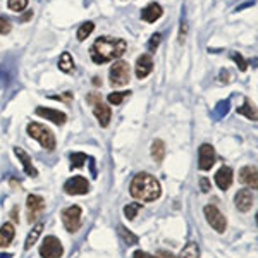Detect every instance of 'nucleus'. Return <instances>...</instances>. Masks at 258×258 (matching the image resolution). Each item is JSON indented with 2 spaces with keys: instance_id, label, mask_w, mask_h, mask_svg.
<instances>
[{
  "instance_id": "nucleus-32",
  "label": "nucleus",
  "mask_w": 258,
  "mask_h": 258,
  "mask_svg": "<svg viewBox=\"0 0 258 258\" xmlns=\"http://www.w3.org/2000/svg\"><path fill=\"white\" fill-rule=\"evenodd\" d=\"M160 40H162L160 33H155V35L152 36V40L148 41V50H150V52H155L157 47H159V43H160Z\"/></svg>"
},
{
  "instance_id": "nucleus-38",
  "label": "nucleus",
  "mask_w": 258,
  "mask_h": 258,
  "mask_svg": "<svg viewBox=\"0 0 258 258\" xmlns=\"http://www.w3.org/2000/svg\"><path fill=\"white\" fill-rule=\"evenodd\" d=\"M71 97H73V93H69V91H68V93L62 95V97H52V98H53V100H69Z\"/></svg>"
},
{
  "instance_id": "nucleus-8",
  "label": "nucleus",
  "mask_w": 258,
  "mask_h": 258,
  "mask_svg": "<svg viewBox=\"0 0 258 258\" xmlns=\"http://www.w3.org/2000/svg\"><path fill=\"white\" fill-rule=\"evenodd\" d=\"M203 212H205L207 222H209L210 226L219 232V234H222V232L226 231V227H227V220L222 215V212H220L215 205H207Z\"/></svg>"
},
{
  "instance_id": "nucleus-11",
  "label": "nucleus",
  "mask_w": 258,
  "mask_h": 258,
  "mask_svg": "<svg viewBox=\"0 0 258 258\" xmlns=\"http://www.w3.org/2000/svg\"><path fill=\"white\" fill-rule=\"evenodd\" d=\"M26 209H28V222H35L38 215L45 210V200L40 195H28L26 198Z\"/></svg>"
},
{
  "instance_id": "nucleus-40",
  "label": "nucleus",
  "mask_w": 258,
  "mask_h": 258,
  "mask_svg": "<svg viewBox=\"0 0 258 258\" xmlns=\"http://www.w3.org/2000/svg\"><path fill=\"white\" fill-rule=\"evenodd\" d=\"M93 83L95 85H102V81H98V78H93Z\"/></svg>"
},
{
  "instance_id": "nucleus-3",
  "label": "nucleus",
  "mask_w": 258,
  "mask_h": 258,
  "mask_svg": "<svg viewBox=\"0 0 258 258\" xmlns=\"http://www.w3.org/2000/svg\"><path fill=\"white\" fill-rule=\"evenodd\" d=\"M26 131L33 140L38 141V143L41 145V148L48 150V152H53V150H55V145H57L55 136H53V133L50 131L48 127H45L43 124L30 122L26 127Z\"/></svg>"
},
{
  "instance_id": "nucleus-12",
  "label": "nucleus",
  "mask_w": 258,
  "mask_h": 258,
  "mask_svg": "<svg viewBox=\"0 0 258 258\" xmlns=\"http://www.w3.org/2000/svg\"><path fill=\"white\" fill-rule=\"evenodd\" d=\"M234 203L239 212H248L255 203V195L251 193V189H239L234 197Z\"/></svg>"
},
{
  "instance_id": "nucleus-35",
  "label": "nucleus",
  "mask_w": 258,
  "mask_h": 258,
  "mask_svg": "<svg viewBox=\"0 0 258 258\" xmlns=\"http://www.w3.org/2000/svg\"><path fill=\"white\" fill-rule=\"evenodd\" d=\"M133 258H159V256H153V255H150V253H147V251H141V249H138V251H135Z\"/></svg>"
},
{
  "instance_id": "nucleus-34",
  "label": "nucleus",
  "mask_w": 258,
  "mask_h": 258,
  "mask_svg": "<svg viewBox=\"0 0 258 258\" xmlns=\"http://www.w3.org/2000/svg\"><path fill=\"white\" fill-rule=\"evenodd\" d=\"M231 57L239 64V69H241V71H246V62L243 60V57H241L239 53H231Z\"/></svg>"
},
{
  "instance_id": "nucleus-27",
  "label": "nucleus",
  "mask_w": 258,
  "mask_h": 258,
  "mask_svg": "<svg viewBox=\"0 0 258 258\" xmlns=\"http://www.w3.org/2000/svg\"><path fill=\"white\" fill-rule=\"evenodd\" d=\"M86 160H88L86 153H80V152L71 153V169H81Z\"/></svg>"
},
{
  "instance_id": "nucleus-31",
  "label": "nucleus",
  "mask_w": 258,
  "mask_h": 258,
  "mask_svg": "<svg viewBox=\"0 0 258 258\" xmlns=\"http://www.w3.org/2000/svg\"><path fill=\"white\" fill-rule=\"evenodd\" d=\"M12 24L11 21L7 18H4V16H0V35H7V33L11 31Z\"/></svg>"
},
{
  "instance_id": "nucleus-24",
  "label": "nucleus",
  "mask_w": 258,
  "mask_h": 258,
  "mask_svg": "<svg viewBox=\"0 0 258 258\" xmlns=\"http://www.w3.org/2000/svg\"><path fill=\"white\" fill-rule=\"evenodd\" d=\"M238 114L241 115H246V117L249 120H256V109H255V105H253L249 100H244V103H243V107H239L238 109Z\"/></svg>"
},
{
  "instance_id": "nucleus-33",
  "label": "nucleus",
  "mask_w": 258,
  "mask_h": 258,
  "mask_svg": "<svg viewBox=\"0 0 258 258\" xmlns=\"http://www.w3.org/2000/svg\"><path fill=\"white\" fill-rule=\"evenodd\" d=\"M200 189H202L203 193H209L212 189V182L209 177H200Z\"/></svg>"
},
{
  "instance_id": "nucleus-23",
  "label": "nucleus",
  "mask_w": 258,
  "mask_h": 258,
  "mask_svg": "<svg viewBox=\"0 0 258 258\" xmlns=\"http://www.w3.org/2000/svg\"><path fill=\"white\" fill-rule=\"evenodd\" d=\"M59 69L64 71V73H71V71H74V59L69 52H62V55L59 59Z\"/></svg>"
},
{
  "instance_id": "nucleus-26",
  "label": "nucleus",
  "mask_w": 258,
  "mask_h": 258,
  "mask_svg": "<svg viewBox=\"0 0 258 258\" xmlns=\"http://www.w3.org/2000/svg\"><path fill=\"white\" fill-rule=\"evenodd\" d=\"M129 97H131V91H115V93H110L107 100H109V103H112V105H120Z\"/></svg>"
},
{
  "instance_id": "nucleus-13",
  "label": "nucleus",
  "mask_w": 258,
  "mask_h": 258,
  "mask_svg": "<svg viewBox=\"0 0 258 258\" xmlns=\"http://www.w3.org/2000/svg\"><path fill=\"white\" fill-rule=\"evenodd\" d=\"M36 115L57 124V126H62V124H66V120H68V115H66L64 112L55 110V109H47V107H38V109H36Z\"/></svg>"
},
{
  "instance_id": "nucleus-4",
  "label": "nucleus",
  "mask_w": 258,
  "mask_h": 258,
  "mask_svg": "<svg viewBox=\"0 0 258 258\" xmlns=\"http://www.w3.org/2000/svg\"><path fill=\"white\" fill-rule=\"evenodd\" d=\"M86 102L90 103L91 107H93V114L95 117L98 119L100 126L102 127H107L112 119V109L107 103L102 102V97H100V93H90L88 97H86Z\"/></svg>"
},
{
  "instance_id": "nucleus-37",
  "label": "nucleus",
  "mask_w": 258,
  "mask_h": 258,
  "mask_svg": "<svg viewBox=\"0 0 258 258\" xmlns=\"http://www.w3.org/2000/svg\"><path fill=\"white\" fill-rule=\"evenodd\" d=\"M11 219L14 220V222H18V207H14V209H12V212H11Z\"/></svg>"
},
{
  "instance_id": "nucleus-1",
  "label": "nucleus",
  "mask_w": 258,
  "mask_h": 258,
  "mask_svg": "<svg viewBox=\"0 0 258 258\" xmlns=\"http://www.w3.org/2000/svg\"><path fill=\"white\" fill-rule=\"evenodd\" d=\"M127 43L122 38H112V36H102L91 45L90 55L91 60L95 64H105L114 59L122 57V53L126 52Z\"/></svg>"
},
{
  "instance_id": "nucleus-2",
  "label": "nucleus",
  "mask_w": 258,
  "mask_h": 258,
  "mask_svg": "<svg viewBox=\"0 0 258 258\" xmlns=\"http://www.w3.org/2000/svg\"><path fill=\"white\" fill-rule=\"evenodd\" d=\"M129 193H131L133 198L140 200V202L150 203L160 198L162 188H160V182L152 174L140 172L133 177L131 184H129Z\"/></svg>"
},
{
  "instance_id": "nucleus-22",
  "label": "nucleus",
  "mask_w": 258,
  "mask_h": 258,
  "mask_svg": "<svg viewBox=\"0 0 258 258\" xmlns=\"http://www.w3.org/2000/svg\"><path fill=\"white\" fill-rule=\"evenodd\" d=\"M152 157H153V160L155 162H160L164 160V157H165V143L162 140H155L152 143Z\"/></svg>"
},
{
  "instance_id": "nucleus-7",
  "label": "nucleus",
  "mask_w": 258,
  "mask_h": 258,
  "mask_svg": "<svg viewBox=\"0 0 258 258\" xmlns=\"http://www.w3.org/2000/svg\"><path fill=\"white\" fill-rule=\"evenodd\" d=\"M40 255H41V258H60L64 255L62 243L55 238V236H47L40 246Z\"/></svg>"
},
{
  "instance_id": "nucleus-25",
  "label": "nucleus",
  "mask_w": 258,
  "mask_h": 258,
  "mask_svg": "<svg viewBox=\"0 0 258 258\" xmlns=\"http://www.w3.org/2000/svg\"><path fill=\"white\" fill-rule=\"evenodd\" d=\"M179 258H200V246L197 243H188L184 248H182L181 255H179Z\"/></svg>"
},
{
  "instance_id": "nucleus-21",
  "label": "nucleus",
  "mask_w": 258,
  "mask_h": 258,
  "mask_svg": "<svg viewBox=\"0 0 258 258\" xmlns=\"http://www.w3.org/2000/svg\"><path fill=\"white\" fill-rule=\"evenodd\" d=\"M41 231H43V222H38L35 227L31 229V232L28 234V238H26V243H24V249H31L33 244L38 241L40 238V234H41Z\"/></svg>"
},
{
  "instance_id": "nucleus-19",
  "label": "nucleus",
  "mask_w": 258,
  "mask_h": 258,
  "mask_svg": "<svg viewBox=\"0 0 258 258\" xmlns=\"http://www.w3.org/2000/svg\"><path fill=\"white\" fill-rule=\"evenodd\" d=\"M16 236V231H14V226L11 222H6L2 227H0V248H7L9 244L12 243Z\"/></svg>"
},
{
  "instance_id": "nucleus-18",
  "label": "nucleus",
  "mask_w": 258,
  "mask_h": 258,
  "mask_svg": "<svg viewBox=\"0 0 258 258\" xmlns=\"http://www.w3.org/2000/svg\"><path fill=\"white\" fill-rule=\"evenodd\" d=\"M162 14H164V11H162L160 4L152 2V4H148L143 11H141V19L147 21V23H155L157 19H160Z\"/></svg>"
},
{
  "instance_id": "nucleus-5",
  "label": "nucleus",
  "mask_w": 258,
  "mask_h": 258,
  "mask_svg": "<svg viewBox=\"0 0 258 258\" xmlns=\"http://www.w3.org/2000/svg\"><path fill=\"white\" fill-rule=\"evenodd\" d=\"M109 76H110L112 86H124V85H127L129 78H131V68H129L127 62L117 60L110 66Z\"/></svg>"
},
{
  "instance_id": "nucleus-17",
  "label": "nucleus",
  "mask_w": 258,
  "mask_h": 258,
  "mask_svg": "<svg viewBox=\"0 0 258 258\" xmlns=\"http://www.w3.org/2000/svg\"><path fill=\"white\" fill-rule=\"evenodd\" d=\"M239 181L243 184L249 186V188L256 189L258 188V177H256V167L255 165H246L239 170Z\"/></svg>"
},
{
  "instance_id": "nucleus-6",
  "label": "nucleus",
  "mask_w": 258,
  "mask_h": 258,
  "mask_svg": "<svg viewBox=\"0 0 258 258\" xmlns=\"http://www.w3.org/2000/svg\"><path fill=\"white\" fill-rule=\"evenodd\" d=\"M62 224H64L66 231L68 232H76L81 227V217H83V210L78 205H71L68 209L62 210L60 214Z\"/></svg>"
},
{
  "instance_id": "nucleus-28",
  "label": "nucleus",
  "mask_w": 258,
  "mask_h": 258,
  "mask_svg": "<svg viewBox=\"0 0 258 258\" xmlns=\"http://www.w3.org/2000/svg\"><path fill=\"white\" fill-rule=\"evenodd\" d=\"M95 30V24L91 23V21H88V23H85V24H81V28L78 30V40L83 41V40H86L88 36L93 33Z\"/></svg>"
},
{
  "instance_id": "nucleus-16",
  "label": "nucleus",
  "mask_w": 258,
  "mask_h": 258,
  "mask_svg": "<svg viewBox=\"0 0 258 258\" xmlns=\"http://www.w3.org/2000/svg\"><path fill=\"white\" fill-rule=\"evenodd\" d=\"M14 153L18 155V159L21 160V164H23V169H24V172H26V176H30V177H36V176H38V170H36V167L33 165L31 157L28 155V153L24 152L23 148L16 147Z\"/></svg>"
},
{
  "instance_id": "nucleus-20",
  "label": "nucleus",
  "mask_w": 258,
  "mask_h": 258,
  "mask_svg": "<svg viewBox=\"0 0 258 258\" xmlns=\"http://www.w3.org/2000/svg\"><path fill=\"white\" fill-rule=\"evenodd\" d=\"M117 232H119V236L124 239V243H126L127 246H135V244H138V236L133 234L129 229H126L122 226V224H119V226H117Z\"/></svg>"
},
{
  "instance_id": "nucleus-9",
  "label": "nucleus",
  "mask_w": 258,
  "mask_h": 258,
  "mask_svg": "<svg viewBox=\"0 0 258 258\" xmlns=\"http://www.w3.org/2000/svg\"><path fill=\"white\" fill-rule=\"evenodd\" d=\"M215 159H217V155H215V150L212 145L203 143L202 147L198 148V169L200 170H210L214 167Z\"/></svg>"
},
{
  "instance_id": "nucleus-36",
  "label": "nucleus",
  "mask_w": 258,
  "mask_h": 258,
  "mask_svg": "<svg viewBox=\"0 0 258 258\" xmlns=\"http://www.w3.org/2000/svg\"><path fill=\"white\" fill-rule=\"evenodd\" d=\"M157 256H159V258H176L170 251H164V249H162V251H159V255H157Z\"/></svg>"
},
{
  "instance_id": "nucleus-14",
  "label": "nucleus",
  "mask_w": 258,
  "mask_h": 258,
  "mask_svg": "<svg viewBox=\"0 0 258 258\" xmlns=\"http://www.w3.org/2000/svg\"><path fill=\"white\" fill-rule=\"evenodd\" d=\"M152 71H153L152 55H150V53L140 55L138 60H136V78H138V80H145Z\"/></svg>"
},
{
  "instance_id": "nucleus-39",
  "label": "nucleus",
  "mask_w": 258,
  "mask_h": 258,
  "mask_svg": "<svg viewBox=\"0 0 258 258\" xmlns=\"http://www.w3.org/2000/svg\"><path fill=\"white\" fill-rule=\"evenodd\" d=\"M31 16H33V12L30 11V12H28V14H26V16H23V21H26V19H30V18H31Z\"/></svg>"
},
{
  "instance_id": "nucleus-29",
  "label": "nucleus",
  "mask_w": 258,
  "mask_h": 258,
  "mask_svg": "<svg viewBox=\"0 0 258 258\" xmlns=\"http://www.w3.org/2000/svg\"><path fill=\"white\" fill-rule=\"evenodd\" d=\"M141 210V203H127L124 207V215L127 217V220H133L138 215V212Z\"/></svg>"
},
{
  "instance_id": "nucleus-15",
  "label": "nucleus",
  "mask_w": 258,
  "mask_h": 258,
  "mask_svg": "<svg viewBox=\"0 0 258 258\" xmlns=\"http://www.w3.org/2000/svg\"><path fill=\"white\" fill-rule=\"evenodd\" d=\"M232 179H234V172H232V169L224 165V167H220L217 170V174H215V184H217L222 191H226V189L231 188Z\"/></svg>"
},
{
  "instance_id": "nucleus-10",
  "label": "nucleus",
  "mask_w": 258,
  "mask_h": 258,
  "mask_svg": "<svg viewBox=\"0 0 258 258\" xmlns=\"http://www.w3.org/2000/svg\"><path fill=\"white\" fill-rule=\"evenodd\" d=\"M64 191L68 195H86L90 191V182L83 176H73L64 182Z\"/></svg>"
},
{
  "instance_id": "nucleus-30",
  "label": "nucleus",
  "mask_w": 258,
  "mask_h": 258,
  "mask_svg": "<svg viewBox=\"0 0 258 258\" xmlns=\"http://www.w3.org/2000/svg\"><path fill=\"white\" fill-rule=\"evenodd\" d=\"M28 2H30V0H9L7 6H9V9L14 11V12H23L24 9H26Z\"/></svg>"
}]
</instances>
